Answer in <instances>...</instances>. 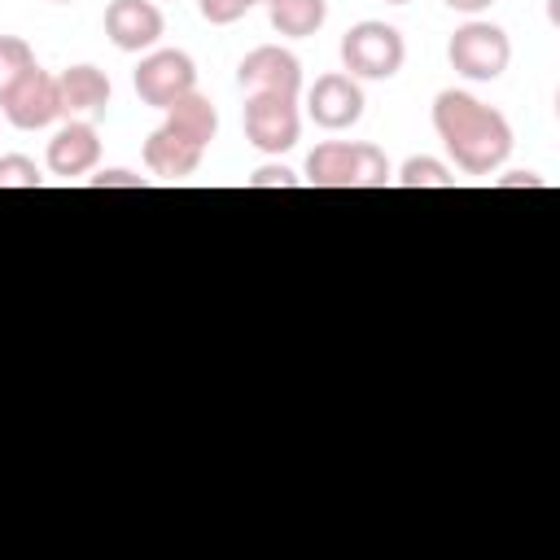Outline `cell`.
Returning <instances> with one entry per match:
<instances>
[{
	"mask_svg": "<svg viewBox=\"0 0 560 560\" xmlns=\"http://www.w3.org/2000/svg\"><path fill=\"white\" fill-rule=\"evenodd\" d=\"M433 131L455 158V166L468 175H490L512 153V122L494 105L459 88L433 96Z\"/></svg>",
	"mask_w": 560,
	"mask_h": 560,
	"instance_id": "6da1fadb",
	"label": "cell"
},
{
	"mask_svg": "<svg viewBox=\"0 0 560 560\" xmlns=\"http://www.w3.org/2000/svg\"><path fill=\"white\" fill-rule=\"evenodd\" d=\"M394 179V166L385 149L359 140H324L306 158V184L311 188H385Z\"/></svg>",
	"mask_w": 560,
	"mask_h": 560,
	"instance_id": "7a4b0ae2",
	"label": "cell"
},
{
	"mask_svg": "<svg viewBox=\"0 0 560 560\" xmlns=\"http://www.w3.org/2000/svg\"><path fill=\"white\" fill-rule=\"evenodd\" d=\"M407 61V44L389 22H354L341 35V66L350 79H394Z\"/></svg>",
	"mask_w": 560,
	"mask_h": 560,
	"instance_id": "3957f363",
	"label": "cell"
},
{
	"mask_svg": "<svg viewBox=\"0 0 560 560\" xmlns=\"http://www.w3.org/2000/svg\"><path fill=\"white\" fill-rule=\"evenodd\" d=\"M446 57H451V70H459L464 79L490 83V79H499V74L508 70V61H512V39H508L503 26L472 18V22H464V26L451 35Z\"/></svg>",
	"mask_w": 560,
	"mask_h": 560,
	"instance_id": "277c9868",
	"label": "cell"
},
{
	"mask_svg": "<svg viewBox=\"0 0 560 560\" xmlns=\"http://www.w3.org/2000/svg\"><path fill=\"white\" fill-rule=\"evenodd\" d=\"M302 136V109L298 96L280 92H249L245 96V140L262 153H289Z\"/></svg>",
	"mask_w": 560,
	"mask_h": 560,
	"instance_id": "5b68a950",
	"label": "cell"
},
{
	"mask_svg": "<svg viewBox=\"0 0 560 560\" xmlns=\"http://www.w3.org/2000/svg\"><path fill=\"white\" fill-rule=\"evenodd\" d=\"M131 83H136V96L144 105L166 109L197 88V66L179 48H149V57H140V66H136Z\"/></svg>",
	"mask_w": 560,
	"mask_h": 560,
	"instance_id": "8992f818",
	"label": "cell"
},
{
	"mask_svg": "<svg viewBox=\"0 0 560 560\" xmlns=\"http://www.w3.org/2000/svg\"><path fill=\"white\" fill-rule=\"evenodd\" d=\"M0 109L4 118L18 127V131H39L48 122L61 118V96H57V74L31 66L4 96H0Z\"/></svg>",
	"mask_w": 560,
	"mask_h": 560,
	"instance_id": "52a82bcc",
	"label": "cell"
},
{
	"mask_svg": "<svg viewBox=\"0 0 560 560\" xmlns=\"http://www.w3.org/2000/svg\"><path fill=\"white\" fill-rule=\"evenodd\" d=\"M306 114L315 127L324 131H346L363 118V88L359 79H350L346 70H332V74H319L306 92Z\"/></svg>",
	"mask_w": 560,
	"mask_h": 560,
	"instance_id": "ba28073f",
	"label": "cell"
},
{
	"mask_svg": "<svg viewBox=\"0 0 560 560\" xmlns=\"http://www.w3.org/2000/svg\"><path fill=\"white\" fill-rule=\"evenodd\" d=\"M236 79H241L245 96H249V92L298 96V92H302V61H298L289 48H280V44H258V48H249V52L241 57Z\"/></svg>",
	"mask_w": 560,
	"mask_h": 560,
	"instance_id": "9c48e42d",
	"label": "cell"
},
{
	"mask_svg": "<svg viewBox=\"0 0 560 560\" xmlns=\"http://www.w3.org/2000/svg\"><path fill=\"white\" fill-rule=\"evenodd\" d=\"M166 31V18L153 0H109L105 9V35L122 52H149Z\"/></svg>",
	"mask_w": 560,
	"mask_h": 560,
	"instance_id": "30bf717a",
	"label": "cell"
},
{
	"mask_svg": "<svg viewBox=\"0 0 560 560\" xmlns=\"http://www.w3.org/2000/svg\"><path fill=\"white\" fill-rule=\"evenodd\" d=\"M44 162H48V171L61 175V179H79V175H88V171L101 162V136H96V127H92L88 118H70V122H61V127L52 131V140H48Z\"/></svg>",
	"mask_w": 560,
	"mask_h": 560,
	"instance_id": "8fae6325",
	"label": "cell"
},
{
	"mask_svg": "<svg viewBox=\"0 0 560 560\" xmlns=\"http://www.w3.org/2000/svg\"><path fill=\"white\" fill-rule=\"evenodd\" d=\"M109 74L101 66H66L57 74V96H61V114L79 118V114H101L109 105Z\"/></svg>",
	"mask_w": 560,
	"mask_h": 560,
	"instance_id": "7c38bea8",
	"label": "cell"
},
{
	"mask_svg": "<svg viewBox=\"0 0 560 560\" xmlns=\"http://www.w3.org/2000/svg\"><path fill=\"white\" fill-rule=\"evenodd\" d=\"M201 158H206V149L179 140V136L166 131V127H158V131L144 140V166H149V175H158V179H188V175L201 166Z\"/></svg>",
	"mask_w": 560,
	"mask_h": 560,
	"instance_id": "4fadbf2b",
	"label": "cell"
},
{
	"mask_svg": "<svg viewBox=\"0 0 560 560\" xmlns=\"http://www.w3.org/2000/svg\"><path fill=\"white\" fill-rule=\"evenodd\" d=\"M166 114V131H175L179 140H188V144H197V149H210V140H214V131H219V109L210 105V96H201L197 88L188 92V96H179L175 105H166L162 109Z\"/></svg>",
	"mask_w": 560,
	"mask_h": 560,
	"instance_id": "5bb4252c",
	"label": "cell"
},
{
	"mask_svg": "<svg viewBox=\"0 0 560 560\" xmlns=\"http://www.w3.org/2000/svg\"><path fill=\"white\" fill-rule=\"evenodd\" d=\"M267 18L271 31L284 39H306L324 26L328 18V0H267Z\"/></svg>",
	"mask_w": 560,
	"mask_h": 560,
	"instance_id": "9a60e30c",
	"label": "cell"
},
{
	"mask_svg": "<svg viewBox=\"0 0 560 560\" xmlns=\"http://www.w3.org/2000/svg\"><path fill=\"white\" fill-rule=\"evenodd\" d=\"M394 179H398L402 188H455L451 166L438 162V158H424V153H420V158H407Z\"/></svg>",
	"mask_w": 560,
	"mask_h": 560,
	"instance_id": "2e32d148",
	"label": "cell"
},
{
	"mask_svg": "<svg viewBox=\"0 0 560 560\" xmlns=\"http://www.w3.org/2000/svg\"><path fill=\"white\" fill-rule=\"evenodd\" d=\"M31 66H39L35 52H31V44L18 39V35H0V96H4Z\"/></svg>",
	"mask_w": 560,
	"mask_h": 560,
	"instance_id": "e0dca14e",
	"label": "cell"
},
{
	"mask_svg": "<svg viewBox=\"0 0 560 560\" xmlns=\"http://www.w3.org/2000/svg\"><path fill=\"white\" fill-rule=\"evenodd\" d=\"M0 188H44V171L26 153H4L0 158Z\"/></svg>",
	"mask_w": 560,
	"mask_h": 560,
	"instance_id": "ac0fdd59",
	"label": "cell"
},
{
	"mask_svg": "<svg viewBox=\"0 0 560 560\" xmlns=\"http://www.w3.org/2000/svg\"><path fill=\"white\" fill-rule=\"evenodd\" d=\"M197 9H201V18H206L210 26H232V22L245 18L254 4H249V0H197Z\"/></svg>",
	"mask_w": 560,
	"mask_h": 560,
	"instance_id": "d6986e66",
	"label": "cell"
},
{
	"mask_svg": "<svg viewBox=\"0 0 560 560\" xmlns=\"http://www.w3.org/2000/svg\"><path fill=\"white\" fill-rule=\"evenodd\" d=\"M249 188H298V175L284 162H271V166H258L249 175Z\"/></svg>",
	"mask_w": 560,
	"mask_h": 560,
	"instance_id": "ffe728a7",
	"label": "cell"
},
{
	"mask_svg": "<svg viewBox=\"0 0 560 560\" xmlns=\"http://www.w3.org/2000/svg\"><path fill=\"white\" fill-rule=\"evenodd\" d=\"M88 184H92V188H144V184H149V175H136V171H122V166H114V171H101V175H92Z\"/></svg>",
	"mask_w": 560,
	"mask_h": 560,
	"instance_id": "44dd1931",
	"label": "cell"
},
{
	"mask_svg": "<svg viewBox=\"0 0 560 560\" xmlns=\"http://www.w3.org/2000/svg\"><path fill=\"white\" fill-rule=\"evenodd\" d=\"M446 4H451L455 13H468V18H477V13H486L494 0H446Z\"/></svg>",
	"mask_w": 560,
	"mask_h": 560,
	"instance_id": "7402d4cb",
	"label": "cell"
},
{
	"mask_svg": "<svg viewBox=\"0 0 560 560\" xmlns=\"http://www.w3.org/2000/svg\"><path fill=\"white\" fill-rule=\"evenodd\" d=\"M385 4H411V0H385Z\"/></svg>",
	"mask_w": 560,
	"mask_h": 560,
	"instance_id": "603a6c76",
	"label": "cell"
},
{
	"mask_svg": "<svg viewBox=\"0 0 560 560\" xmlns=\"http://www.w3.org/2000/svg\"><path fill=\"white\" fill-rule=\"evenodd\" d=\"M52 4H74V0H52Z\"/></svg>",
	"mask_w": 560,
	"mask_h": 560,
	"instance_id": "cb8c5ba5",
	"label": "cell"
},
{
	"mask_svg": "<svg viewBox=\"0 0 560 560\" xmlns=\"http://www.w3.org/2000/svg\"><path fill=\"white\" fill-rule=\"evenodd\" d=\"M249 4H267V0H249Z\"/></svg>",
	"mask_w": 560,
	"mask_h": 560,
	"instance_id": "d4e9b609",
	"label": "cell"
}]
</instances>
